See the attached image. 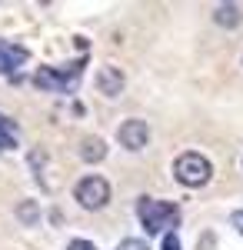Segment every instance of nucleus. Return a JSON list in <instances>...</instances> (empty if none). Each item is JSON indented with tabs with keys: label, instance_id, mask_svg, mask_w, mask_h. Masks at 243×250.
<instances>
[{
	"label": "nucleus",
	"instance_id": "9b49d317",
	"mask_svg": "<svg viewBox=\"0 0 243 250\" xmlns=\"http://www.w3.org/2000/svg\"><path fill=\"white\" fill-rule=\"evenodd\" d=\"M17 217H20V224H23V227H34V224L40 220V207H37V200H23V204L17 207Z\"/></svg>",
	"mask_w": 243,
	"mask_h": 250
},
{
	"label": "nucleus",
	"instance_id": "9d476101",
	"mask_svg": "<svg viewBox=\"0 0 243 250\" xmlns=\"http://www.w3.org/2000/svg\"><path fill=\"white\" fill-rule=\"evenodd\" d=\"M17 147V124L10 117H0V150H14Z\"/></svg>",
	"mask_w": 243,
	"mask_h": 250
},
{
	"label": "nucleus",
	"instance_id": "f8f14e48",
	"mask_svg": "<svg viewBox=\"0 0 243 250\" xmlns=\"http://www.w3.org/2000/svg\"><path fill=\"white\" fill-rule=\"evenodd\" d=\"M117 250H150V247H147V240L127 237V240H120V244H117Z\"/></svg>",
	"mask_w": 243,
	"mask_h": 250
},
{
	"label": "nucleus",
	"instance_id": "1a4fd4ad",
	"mask_svg": "<svg viewBox=\"0 0 243 250\" xmlns=\"http://www.w3.org/2000/svg\"><path fill=\"white\" fill-rule=\"evenodd\" d=\"M80 157H83L87 164H100V160L107 157V144H103L100 137H83V144H80Z\"/></svg>",
	"mask_w": 243,
	"mask_h": 250
},
{
	"label": "nucleus",
	"instance_id": "6e6552de",
	"mask_svg": "<svg viewBox=\"0 0 243 250\" xmlns=\"http://www.w3.org/2000/svg\"><path fill=\"white\" fill-rule=\"evenodd\" d=\"M213 20H217L220 27H226V30H233V27H240L243 10L237 7V3H220V7L213 10Z\"/></svg>",
	"mask_w": 243,
	"mask_h": 250
},
{
	"label": "nucleus",
	"instance_id": "ddd939ff",
	"mask_svg": "<svg viewBox=\"0 0 243 250\" xmlns=\"http://www.w3.org/2000/svg\"><path fill=\"white\" fill-rule=\"evenodd\" d=\"M160 250H180V237H177V230H173V233H163Z\"/></svg>",
	"mask_w": 243,
	"mask_h": 250
},
{
	"label": "nucleus",
	"instance_id": "0eeeda50",
	"mask_svg": "<svg viewBox=\"0 0 243 250\" xmlns=\"http://www.w3.org/2000/svg\"><path fill=\"white\" fill-rule=\"evenodd\" d=\"M97 87H100L103 97H120L123 94V74H120L117 67H103V70L97 74Z\"/></svg>",
	"mask_w": 243,
	"mask_h": 250
},
{
	"label": "nucleus",
	"instance_id": "f03ea898",
	"mask_svg": "<svg viewBox=\"0 0 243 250\" xmlns=\"http://www.w3.org/2000/svg\"><path fill=\"white\" fill-rule=\"evenodd\" d=\"M83 60H70V63H63V67H40L37 74H34V87L40 90H54V94H74L77 90V80L83 74Z\"/></svg>",
	"mask_w": 243,
	"mask_h": 250
},
{
	"label": "nucleus",
	"instance_id": "2eb2a0df",
	"mask_svg": "<svg viewBox=\"0 0 243 250\" xmlns=\"http://www.w3.org/2000/svg\"><path fill=\"white\" fill-rule=\"evenodd\" d=\"M233 227H237V230L243 233V210H237V213H233Z\"/></svg>",
	"mask_w": 243,
	"mask_h": 250
},
{
	"label": "nucleus",
	"instance_id": "7ed1b4c3",
	"mask_svg": "<svg viewBox=\"0 0 243 250\" xmlns=\"http://www.w3.org/2000/svg\"><path fill=\"white\" fill-rule=\"evenodd\" d=\"M173 173H177V180L183 184V187H203L206 180H210V160L203 154H197V150H187V154H180L173 160Z\"/></svg>",
	"mask_w": 243,
	"mask_h": 250
},
{
	"label": "nucleus",
	"instance_id": "39448f33",
	"mask_svg": "<svg viewBox=\"0 0 243 250\" xmlns=\"http://www.w3.org/2000/svg\"><path fill=\"white\" fill-rule=\"evenodd\" d=\"M117 137H120V144H123L127 150H143V147H147V140H150V127H147V120L130 117V120H123V124H120Z\"/></svg>",
	"mask_w": 243,
	"mask_h": 250
},
{
	"label": "nucleus",
	"instance_id": "20e7f679",
	"mask_svg": "<svg viewBox=\"0 0 243 250\" xmlns=\"http://www.w3.org/2000/svg\"><path fill=\"white\" fill-rule=\"evenodd\" d=\"M74 197H77V204H80L83 210H100V207L110 200V184H107V177H100V173H90V177L77 180Z\"/></svg>",
	"mask_w": 243,
	"mask_h": 250
},
{
	"label": "nucleus",
	"instance_id": "423d86ee",
	"mask_svg": "<svg viewBox=\"0 0 243 250\" xmlns=\"http://www.w3.org/2000/svg\"><path fill=\"white\" fill-rule=\"evenodd\" d=\"M30 57V50L23 43H14V40H0V74H17V67H23Z\"/></svg>",
	"mask_w": 243,
	"mask_h": 250
},
{
	"label": "nucleus",
	"instance_id": "4468645a",
	"mask_svg": "<svg viewBox=\"0 0 243 250\" xmlns=\"http://www.w3.org/2000/svg\"><path fill=\"white\" fill-rule=\"evenodd\" d=\"M67 250H97V244L94 240H80V237H77V240L67 244Z\"/></svg>",
	"mask_w": 243,
	"mask_h": 250
},
{
	"label": "nucleus",
	"instance_id": "f257e3e1",
	"mask_svg": "<svg viewBox=\"0 0 243 250\" xmlns=\"http://www.w3.org/2000/svg\"><path fill=\"white\" fill-rule=\"evenodd\" d=\"M137 217L143 224V230L150 237H163V233H173L177 224H180V207L170 204V200H153V197H140L137 200Z\"/></svg>",
	"mask_w": 243,
	"mask_h": 250
}]
</instances>
